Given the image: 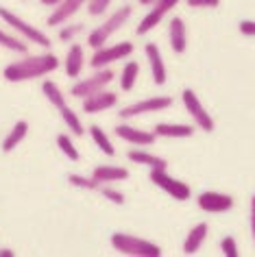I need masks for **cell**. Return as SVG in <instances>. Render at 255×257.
Here are the masks:
<instances>
[{
	"mask_svg": "<svg viewBox=\"0 0 255 257\" xmlns=\"http://www.w3.org/2000/svg\"><path fill=\"white\" fill-rule=\"evenodd\" d=\"M173 105V98L170 96H155V98H146V100H140V102H133V105L120 109V118H136L140 113H151V111H164Z\"/></svg>",
	"mask_w": 255,
	"mask_h": 257,
	"instance_id": "cell-8",
	"label": "cell"
},
{
	"mask_svg": "<svg viewBox=\"0 0 255 257\" xmlns=\"http://www.w3.org/2000/svg\"><path fill=\"white\" fill-rule=\"evenodd\" d=\"M116 102H118L116 94L100 89V92L90 94V96H85V98H83V111H85V113H100V111L111 109Z\"/></svg>",
	"mask_w": 255,
	"mask_h": 257,
	"instance_id": "cell-11",
	"label": "cell"
},
{
	"mask_svg": "<svg viewBox=\"0 0 255 257\" xmlns=\"http://www.w3.org/2000/svg\"><path fill=\"white\" fill-rule=\"evenodd\" d=\"M57 146H59V151L70 159V162H79L81 159L79 151H76V146H74L72 140H70L68 133H59V136H57Z\"/></svg>",
	"mask_w": 255,
	"mask_h": 257,
	"instance_id": "cell-28",
	"label": "cell"
},
{
	"mask_svg": "<svg viewBox=\"0 0 255 257\" xmlns=\"http://www.w3.org/2000/svg\"><path fill=\"white\" fill-rule=\"evenodd\" d=\"M27 133H29V122L27 120H18L16 124H14V128L7 133V138L3 140V153H14L18 146L22 144V140L27 138Z\"/></svg>",
	"mask_w": 255,
	"mask_h": 257,
	"instance_id": "cell-18",
	"label": "cell"
},
{
	"mask_svg": "<svg viewBox=\"0 0 255 257\" xmlns=\"http://www.w3.org/2000/svg\"><path fill=\"white\" fill-rule=\"evenodd\" d=\"M144 53H146V59H149V63H151V72H153V81H155V85H164L166 83V66L162 61V53H159V48L151 42V44H146Z\"/></svg>",
	"mask_w": 255,
	"mask_h": 257,
	"instance_id": "cell-15",
	"label": "cell"
},
{
	"mask_svg": "<svg viewBox=\"0 0 255 257\" xmlns=\"http://www.w3.org/2000/svg\"><path fill=\"white\" fill-rule=\"evenodd\" d=\"M16 253H14V250H9V248H3V250H0V257H14Z\"/></svg>",
	"mask_w": 255,
	"mask_h": 257,
	"instance_id": "cell-38",
	"label": "cell"
},
{
	"mask_svg": "<svg viewBox=\"0 0 255 257\" xmlns=\"http://www.w3.org/2000/svg\"><path fill=\"white\" fill-rule=\"evenodd\" d=\"M151 181L155 183L157 188H162L164 192H168V194L173 198H177V201H188L190 198V185L168 177L166 170H151Z\"/></svg>",
	"mask_w": 255,
	"mask_h": 257,
	"instance_id": "cell-7",
	"label": "cell"
},
{
	"mask_svg": "<svg viewBox=\"0 0 255 257\" xmlns=\"http://www.w3.org/2000/svg\"><path fill=\"white\" fill-rule=\"evenodd\" d=\"M220 0H188V7H218Z\"/></svg>",
	"mask_w": 255,
	"mask_h": 257,
	"instance_id": "cell-34",
	"label": "cell"
},
{
	"mask_svg": "<svg viewBox=\"0 0 255 257\" xmlns=\"http://www.w3.org/2000/svg\"><path fill=\"white\" fill-rule=\"evenodd\" d=\"M92 179L98 183H116L129 179V170L120 168V166H96L92 170Z\"/></svg>",
	"mask_w": 255,
	"mask_h": 257,
	"instance_id": "cell-16",
	"label": "cell"
},
{
	"mask_svg": "<svg viewBox=\"0 0 255 257\" xmlns=\"http://www.w3.org/2000/svg\"><path fill=\"white\" fill-rule=\"evenodd\" d=\"M90 136H92V140H94V142H96V146H98V149L105 153L107 157H113V155H116V149H113L111 140L107 138V133H105V131H103V128H100L98 124H92V126H90Z\"/></svg>",
	"mask_w": 255,
	"mask_h": 257,
	"instance_id": "cell-26",
	"label": "cell"
},
{
	"mask_svg": "<svg viewBox=\"0 0 255 257\" xmlns=\"http://www.w3.org/2000/svg\"><path fill=\"white\" fill-rule=\"evenodd\" d=\"M153 133L159 138H192L194 128L188 124H166V122H162V124L155 126Z\"/></svg>",
	"mask_w": 255,
	"mask_h": 257,
	"instance_id": "cell-22",
	"label": "cell"
},
{
	"mask_svg": "<svg viewBox=\"0 0 255 257\" xmlns=\"http://www.w3.org/2000/svg\"><path fill=\"white\" fill-rule=\"evenodd\" d=\"M220 246H222V253H225L227 257H238V244H235V240L231 235H227Z\"/></svg>",
	"mask_w": 255,
	"mask_h": 257,
	"instance_id": "cell-33",
	"label": "cell"
},
{
	"mask_svg": "<svg viewBox=\"0 0 255 257\" xmlns=\"http://www.w3.org/2000/svg\"><path fill=\"white\" fill-rule=\"evenodd\" d=\"M199 207L203 211H227L233 207V198L227 196V194H218V192H203L199 196Z\"/></svg>",
	"mask_w": 255,
	"mask_h": 257,
	"instance_id": "cell-12",
	"label": "cell"
},
{
	"mask_svg": "<svg viewBox=\"0 0 255 257\" xmlns=\"http://www.w3.org/2000/svg\"><path fill=\"white\" fill-rule=\"evenodd\" d=\"M59 113H61V120H63V124L68 126V131L72 133L74 138H81V136H85V128H83V124H81V118L76 115L72 109H70L68 105L66 107H61L59 109Z\"/></svg>",
	"mask_w": 255,
	"mask_h": 257,
	"instance_id": "cell-23",
	"label": "cell"
},
{
	"mask_svg": "<svg viewBox=\"0 0 255 257\" xmlns=\"http://www.w3.org/2000/svg\"><path fill=\"white\" fill-rule=\"evenodd\" d=\"M96 192H100V194H103L105 198H109L111 203L124 205V194H122V192H118V190H113V188H107V183H100Z\"/></svg>",
	"mask_w": 255,
	"mask_h": 257,
	"instance_id": "cell-30",
	"label": "cell"
},
{
	"mask_svg": "<svg viewBox=\"0 0 255 257\" xmlns=\"http://www.w3.org/2000/svg\"><path fill=\"white\" fill-rule=\"evenodd\" d=\"M83 66H85V55H83V48L79 46V44H72V46L68 48L66 61H63L66 74L70 76V79H76V76H81Z\"/></svg>",
	"mask_w": 255,
	"mask_h": 257,
	"instance_id": "cell-17",
	"label": "cell"
},
{
	"mask_svg": "<svg viewBox=\"0 0 255 257\" xmlns=\"http://www.w3.org/2000/svg\"><path fill=\"white\" fill-rule=\"evenodd\" d=\"M0 46H3L5 50H11V53H16V55H27L29 53L27 42L18 40L16 35H9L7 31H3V29H0Z\"/></svg>",
	"mask_w": 255,
	"mask_h": 257,
	"instance_id": "cell-25",
	"label": "cell"
},
{
	"mask_svg": "<svg viewBox=\"0 0 255 257\" xmlns=\"http://www.w3.org/2000/svg\"><path fill=\"white\" fill-rule=\"evenodd\" d=\"M109 5H111V0H87V14L98 18V16L105 14Z\"/></svg>",
	"mask_w": 255,
	"mask_h": 257,
	"instance_id": "cell-32",
	"label": "cell"
},
{
	"mask_svg": "<svg viewBox=\"0 0 255 257\" xmlns=\"http://www.w3.org/2000/svg\"><path fill=\"white\" fill-rule=\"evenodd\" d=\"M59 68V59L53 53L44 55H27L24 59L11 61L7 68L3 70V76L9 83H22V81H33L40 76H46Z\"/></svg>",
	"mask_w": 255,
	"mask_h": 257,
	"instance_id": "cell-1",
	"label": "cell"
},
{
	"mask_svg": "<svg viewBox=\"0 0 255 257\" xmlns=\"http://www.w3.org/2000/svg\"><path fill=\"white\" fill-rule=\"evenodd\" d=\"M40 3L44 5V7H57V5H59L61 0H40Z\"/></svg>",
	"mask_w": 255,
	"mask_h": 257,
	"instance_id": "cell-37",
	"label": "cell"
},
{
	"mask_svg": "<svg viewBox=\"0 0 255 257\" xmlns=\"http://www.w3.org/2000/svg\"><path fill=\"white\" fill-rule=\"evenodd\" d=\"M138 74H140V66L138 61H129L122 70V74H120V87L124 89V92H131L133 85H136L138 81Z\"/></svg>",
	"mask_w": 255,
	"mask_h": 257,
	"instance_id": "cell-27",
	"label": "cell"
},
{
	"mask_svg": "<svg viewBox=\"0 0 255 257\" xmlns=\"http://www.w3.org/2000/svg\"><path fill=\"white\" fill-rule=\"evenodd\" d=\"M251 231H253V237H255V196L251 201Z\"/></svg>",
	"mask_w": 255,
	"mask_h": 257,
	"instance_id": "cell-36",
	"label": "cell"
},
{
	"mask_svg": "<svg viewBox=\"0 0 255 257\" xmlns=\"http://www.w3.org/2000/svg\"><path fill=\"white\" fill-rule=\"evenodd\" d=\"M0 20H3L5 24H9L16 33H20L24 42H33V44H37V46H42V48H50V40H48V35L44 33V31L35 29L33 24L22 20L20 16H16L14 11H9L7 7H0Z\"/></svg>",
	"mask_w": 255,
	"mask_h": 257,
	"instance_id": "cell-4",
	"label": "cell"
},
{
	"mask_svg": "<svg viewBox=\"0 0 255 257\" xmlns=\"http://www.w3.org/2000/svg\"><path fill=\"white\" fill-rule=\"evenodd\" d=\"M85 3H87V0H61V3L55 7L53 14H50L48 24H50V27H59V24H66L68 18H72Z\"/></svg>",
	"mask_w": 255,
	"mask_h": 257,
	"instance_id": "cell-13",
	"label": "cell"
},
{
	"mask_svg": "<svg viewBox=\"0 0 255 257\" xmlns=\"http://www.w3.org/2000/svg\"><path fill=\"white\" fill-rule=\"evenodd\" d=\"M68 181L74 185V188H81V190H98V181H94L90 177H83V175H68Z\"/></svg>",
	"mask_w": 255,
	"mask_h": 257,
	"instance_id": "cell-29",
	"label": "cell"
},
{
	"mask_svg": "<svg viewBox=\"0 0 255 257\" xmlns=\"http://www.w3.org/2000/svg\"><path fill=\"white\" fill-rule=\"evenodd\" d=\"M131 53H133V44H129V42H120V44H113V46H100V48L94 50L90 66L94 70H100V68L109 66V63H113V61L129 57Z\"/></svg>",
	"mask_w": 255,
	"mask_h": 257,
	"instance_id": "cell-6",
	"label": "cell"
},
{
	"mask_svg": "<svg viewBox=\"0 0 255 257\" xmlns=\"http://www.w3.org/2000/svg\"><path fill=\"white\" fill-rule=\"evenodd\" d=\"M177 3H179V0H157V3L153 5V11H151V14L138 24V35H146L149 31L155 29L157 24L162 22V18L168 14V11L173 9Z\"/></svg>",
	"mask_w": 255,
	"mask_h": 257,
	"instance_id": "cell-10",
	"label": "cell"
},
{
	"mask_svg": "<svg viewBox=\"0 0 255 257\" xmlns=\"http://www.w3.org/2000/svg\"><path fill=\"white\" fill-rule=\"evenodd\" d=\"M113 76H116V74H113L111 70H103V68H100V72H96L94 76H87V79L76 81L72 85V89H70V94H72L74 98H85V96L96 94V92H100V89H105L113 81Z\"/></svg>",
	"mask_w": 255,
	"mask_h": 257,
	"instance_id": "cell-5",
	"label": "cell"
},
{
	"mask_svg": "<svg viewBox=\"0 0 255 257\" xmlns=\"http://www.w3.org/2000/svg\"><path fill=\"white\" fill-rule=\"evenodd\" d=\"M116 136L120 140H126V142L138 144V146H151L153 142H155V133L140 131V128H133L129 124H118L116 126Z\"/></svg>",
	"mask_w": 255,
	"mask_h": 257,
	"instance_id": "cell-14",
	"label": "cell"
},
{
	"mask_svg": "<svg viewBox=\"0 0 255 257\" xmlns=\"http://www.w3.org/2000/svg\"><path fill=\"white\" fill-rule=\"evenodd\" d=\"M205 237H207V224L205 222L196 224V227L188 233L186 242H183V253H186V255H194L196 250L201 248V244H203Z\"/></svg>",
	"mask_w": 255,
	"mask_h": 257,
	"instance_id": "cell-21",
	"label": "cell"
},
{
	"mask_svg": "<svg viewBox=\"0 0 255 257\" xmlns=\"http://www.w3.org/2000/svg\"><path fill=\"white\" fill-rule=\"evenodd\" d=\"M42 92H44V96H46L48 102L53 107H57V109L66 107V94L61 92L59 85H57L55 81H44L42 83Z\"/></svg>",
	"mask_w": 255,
	"mask_h": 257,
	"instance_id": "cell-24",
	"label": "cell"
},
{
	"mask_svg": "<svg viewBox=\"0 0 255 257\" xmlns=\"http://www.w3.org/2000/svg\"><path fill=\"white\" fill-rule=\"evenodd\" d=\"M111 246L116 248L118 253L136 255V257H159L162 255V248H159L157 244L142 240V237H136V235H129V233H113Z\"/></svg>",
	"mask_w": 255,
	"mask_h": 257,
	"instance_id": "cell-2",
	"label": "cell"
},
{
	"mask_svg": "<svg viewBox=\"0 0 255 257\" xmlns=\"http://www.w3.org/2000/svg\"><path fill=\"white\" fill-rule=\"evenodd\" d=\"M131 14H133V9L129 7V5H124V7H120L118 11H113V14L107 18V20L100 24V27H96L90 35H87V44H90L94 50L100 48V46H105V42L109 40V37L116 33V31L122 27L126 20H129Z\"/></svg>",
	"mask_w": 255,
	"mask_h": 257,
	"instance_id": "cell-3",
	"label": "cell"
},
{
	"mask_svg": "<svg viewBox=\"0 0 255 257\" xmlns=\"http://www.w3.org/2000/svg\"><path fill=\"white\" fill-rule=\"evenodd\" d=\"M186 46H188L186 24H183L181 18H173V20H170V48H173L177 55H181V53H186Z\"/></svg>",
	"mask_w": 255,
	"mask_h": 257,
	"instance_id": "cell-19",
	"label": "cell"
},
{
	"mask_svg": "<svg viewBox=\"0 0 255 257\" xmlns=\"http://www.w3.org/2000/svg\"><path fill=\"white\" fill-rule=\"evenodd\" d=\"M83 33V24H66L63 29H59V40L61 42H72L76 35Z\"/></svg>",
	"mask_w": 255,
	"mask_h": 257,
	"instance_id": "cell-31",
	"label": "cell"
},
{
	"mask_svg": "<svg viewBox=\"0 0 255 257\" xmlns=\"http://www.w3.org/2000/svg\"><path fill=\"white\" fill-rule=\"evenodd\" d=\"M126 157H129L131 162H136V164L149 166L151 170H166V168H168V162H166V159L155 157V155H151V153H144V151L131 149L129 153H126Z\"/></svg>",
	"mask_w": 255,
	"mask_h": 257,
	"instance_id": "cell-20",
	"label": "cell"
},
{
	"mask_svg": "<svg viewBox=\"0 0 255 257\" xmlns=\"http://www.w3.org/2000/svg\"><path fill=\"white\" fill-rule=\"evenodd\" d=\"M240 33L253 37V35H255V22H253V20H242V22H240Z\"/></svg>",
	"mask_w": 255,
	"mask_h": 257,
	"instance_id": "cell-35",
	"label": "cell"
},
{
	"mask_svg": "<svg viewBox=\"0 0 255 257\" xmlns=\"http://www.w3.org/2000/svg\"><path fill=\"white\" fill-rule=\"evenodd\" d=\"M140 3H142V5H155L157 0H140Z\"/></svg>",
	"mask_w": 255,
	"mask_h": 257,
	"instance_id": "cell-39",
	"label": "cell"
},
{
	"mask_svg": "<svg viewBox=\"0 0 255 257\" xmlns=\"http://www.w3.org/2000/svg\"><path fill=\"white\" fill-rule=\"evenodd\" d=\"M181 98H183V105H186L188 109V113L194 118V122L199 124L203 131H207V133H212L214 131V120H212V115H209L205 109H203L201 105V100L196 98V94L192 92V89H186V92L181 94Z\"/></svg>",
	"mask_w": 255,
	"mask_h": 257,
	"instance_id": "cell-9",
	"label": "cell"
}]
</instances>
